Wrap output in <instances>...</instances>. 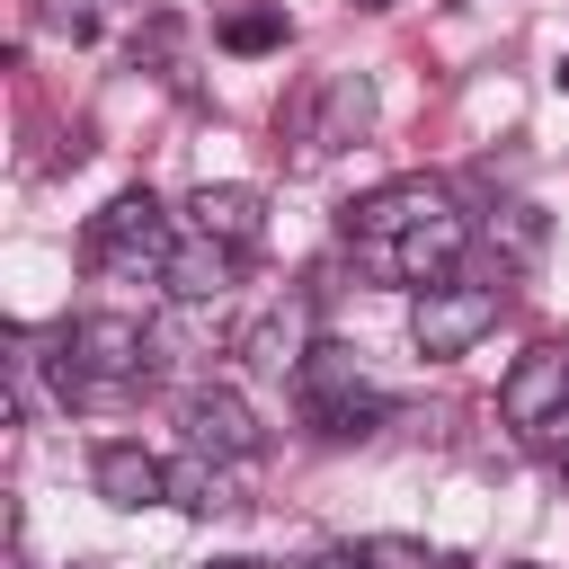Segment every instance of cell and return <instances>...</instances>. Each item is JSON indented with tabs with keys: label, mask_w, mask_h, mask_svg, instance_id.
<instances>
[{
	"label": "cell",
	"mask_w": 569,
	"mask_h": 569,
	"mask_svg": "<svg viewBox=\"0 0 569 569\" xmlns=\"http://www.w3.org/2000/svg\"><path fill=\"white\" fill-rule=\"evenodd\" d=\"M151 356H160V338L133 311H89L62 329L53 373H62V400H107V391H133L151 373Z\"/></svg>",
	"instance_id": "1"
},
{
	"label": "cell",
	"mask_w": 569,
	"mask_h": 569,
	"mask_svg": "<svg viewBox=\"0 0 569 569\" xmlns=\"http://www.w3.org/2000/svg\"><path fill=\"white\" fill-rule=\"evenodd\" d=\"M498 311H507V284H498V276H445V284H418L409 338H418V356L453 365V356H471V347L498 329Z\"/></svg>",
	"instance_id": "2"
},
{
	"label": "cell",
	"mask_w": 569,
	"mask_h": 569,
	"mask_svg": "<svg viewBox=\"0 0 569 569\" xmlns=\"http://www.w3.org/2000/svg\"><path fill=\"white\" fill-rule=\"evenodd\" d=\"M89 267H107V276H160L169 267V213H160V196L151 187H133V196H116L98 222H89Z\"/></svg>",
	"instance_id": "3"
},
{
	"label": "cell",
	"mask_w": 569,
	"mask_h": 569,
	"mask_svg": "<svg viewBox=\"0 0 569 569\" xmlns=\"http://www.w3.org/2000/svg\"><path fill=\"white\" fill-rule=\"evenodd\" d=\"M293 382H302V409H311V427H320V436H373V427L391 418V400L356 373V356H347V347H311Z\"/></svg>",
	"instance_id": "4"
},
{
	"label": "cell",
	"mask_w": 569,
	"mask_h": 569,
	"mask_svg": "<svg viewBox=\"0 0 569 569\" xmlns=\"http://www.w3.org/2000/svg\"><path fill=\"white\" fill-rule=\"evenodd\" d=\"M365 124H373V80H365V71H329V80L302 89V107H293V160L311 169V160L347 151Z\"/></svg>",
	"instance_id": "5"
},
{
	"label": "cell",
	"mask_w": 569,
	"mask_h": 569,
	"mask_svg": "<svg viewBox=\"0 0 569 569\" xmlns=\"http://www.w3.org/2000/svg\"><path fill=\"white\" fill-rule=\"evenodd\" d=\"M427 213H453V187H445V178H391V187H373V196H356V204H347V240L391 249V240H400V231H418Z\"/></svg>",
	"instance_id": "6"
},
{
	"label": "cell",
	"mask_w": 569,
	"mask_h": 569,
	"mask_svg": "<svg viewBox=\"0 0 569 569\" xmlns=\"http://www.w3.org/2000/svg\"><path fill=\"white\" fill-rule=\"evenodd\" d=\"M178 427H187V445L196 453H213V462H258V418H249V400L240 391H213V382H196L187 400H178Z\"/></svg>",
	"instance_id": "7"
},
{
	"label": "cell",
	"mask_w": 569,
	"mask_h": 569,
	"mask_svg": "<svg viewBox=\"0 0 569 569\" xmlns=\"http://www.w3.org/2000/svg\"><path fill=\"white\" fill-rule=\"evenodd\" d=\"M462 240H471V222L462 213H427L418 231H400L391 249H365L382 276H400V284H445L453 276V258H462Z\"/></svg>",
	"instance_id": "8"
},
{
	"label": "cell",
	"mask_w": 569,
	"mask_h": 569,
	"mask_svg": "<svg viewBox=\"0 0 569 569\" xmlns=\"http://www.w3.org/2000/svg\"><path fill=\"white\" fill-rule=\"evenodd\" d=\"M560 409H569V356H560V347H533V356L498 382V418L525 427V436H542Z\"/></svg>",
	"instance_id": "9"
},
{
	"label": "cell",
	"mask_w": 569,
	"mask_h": 569,
	"mask_svg": "<svg viewBox=\"0 0 569 569\" xmlns=\"http://www.w3.org/2000/svg\"><path fill=\"white\" fill-rule=\"evenodd\" d=\"M240 356H249L258 373H302V356H311V293L267 302V311L240 329Z\"/></svg>",
	"instance_id": "10"
},
{
	"label": "cell",
	"mask_w": 569,
	"mask_h": 569,
	"mask_svg": "<svg viewBox=\"0 0 569 569\" xmlns=\"http://www.w3.org/2000/svg\"><path fill=\"white\" fill-rule=\"evenodd\" d=\"M240 258H249V249H231V240H213V231H196V240H178V249H169V267H160V284H169L178 302H222V293L240 284Z\"/></svg>",
	"instance_id": "11"
},
{
	"label": "cell",
	"mask_w": 569,
	"mask_h": 569,
	"mask_svg": "<svg viewBox=\"0 0 569 569\" xmlns=\"http://www.w3.org/2000/svg\"><path fill=\"white\" fill-rule=\"evenodd\" d=\"M89 480H98V498H107V507H160V498H169V462H160V453H142V445H124V436H107V445H98Z\"/></svg>",
	"instance_id": "12"
},
{
	"label": "cell",
	"mask_w": 569,
	"mask_h": 569,
	"mask_svg": "<svg viewBox=\"0 0 569 569\" xmlns=\"http://www.w3.org/2000/svg\"><path fill=\"white\" fill-rule=\"evenodd\" d=\"M196 231H213V240H231V249H249L258 231H267V204H258V187H196Z\"/></svg>",
	"instance_id": "13"
},
{
	"label": "cell",
	"mask_w": 569,
	"mask_h": 569,
	"mask_svg": "<svg viewBox=\"0 0 569 569\" xmlns=\"http://www.w3.org/2000/svg\"><path fill=\"white\" fill-rule=\"evenodd\" d=\"M169 507H187V516H222V507H240V489H231V471L213 462V453H178L169 462Z\"/></svg>",
	"instance_id": "14"
},
{
	"label": "cell",
	"mask_w": 569,
	"mask_h": 569,
	"mask_svg": "<svg viewBox=\"0 0 569 569\" xmlns=\"http://www.w3.org/2000/svg\"><path fill=\"white\" fill-rule=\"evenodd\" d=\"M489 240H498L507 258H542L551 222H542V204H489Z\"/></svg>",
	"instance_id": "15"
},
{
	"label": "cell",
	"mask_w": 569,
	"mask_h": 569,
	"mask_svg": "<svg viewBox=\"0 0 569 569\" xmlns=\"http://www.w3.org/2000/svg\"><path fill=\"white\" fill-rule=\"evenodd\" d=\"M222 44H231V53H276V44H284V9H267V0H258V9H231V18H222Z\"/></svg>",
	"instance_id": "16"
},
{
	"label": "cell",
	"mask_w": 569,
	"mask_h": 569,
	"mask_svg": "<svg viewBox=\"0 0 569 569\" xmlns=\"http://www.w3.org/2000/svg\"><path fill=\"white\" fill-rule=\"evenodd\" d=\"M365 569H445L427 542H409V533H373L365 542Z\"/></svg>",
	"instance_id": "17"
},
{
	"label": "cell",
	"mask_w": 569,
	"mask_h": 569,
	"mask_svg": "<svg viewBox=\"0 0 569 569\" xmlns=\"http://www.w3.org/2000/svg\"><path fill=\"white\" fill-rule=\"evenodd\" d=\"M311 569H365V542H356V551H320Z\"/></svg>",
	"instance_id": "18"
},
{
	"label": "cell",
	"mask_w": 569,
	"mask_h": 569,
	"mask_svg": "<svg viewBox=\"0 0 569 569\" xmlns=\"http://www.w3.org/2000/svg\"><path fill=\"white\" fill-rule=\"evenodd\" d=\"M542 436H551V453H560V471H569V418H551Z\"/></svg>",
	"instance_id": "19"
},
{
	"label": "cell",
	"mask_w": 569,
	"mask_h": 569,
	"mask_svg": "<svg viewBox=\"0 0 569 569\" xmlns=\"http://www.w3.org/2000/svg\"><path fill=\"white\" fill-rule=\"evenodd\" d=\"M204 569H267V560H204Z\"/></svg>",
	"instance_id": "20"
},
{
	"label": "cell",
	"mask_w": 569,
	"mask_h": 569,
	"mask_svg": "<svg viewBox=\"0 0 569 569\" xmlns=\"http://www.w3.org/2000/svg\"><path fill=\"white\" fill-rule=\"evenodd\" d=\"M356 9H409V0H356Z\"/></svg>",
	"instance_id": "21"
},
{
	"label": "cell",
	"mask_w": 569,
	"mask_h": 569,
	"mask_svg": "<svg viewBox=\"0 0 569 569\" xmlns=\"http://www.w3.org/2000/svg\"><path fill=\"white\" fill-rule=\"evenodd\" d=\"M507 569H551V560H507Z\"/></svg>",
	"instance_id": "22"
},
{
	"label": "cell",
	"mask_w": 569,
	"mask_h": 569,
	"mask_svg": "<svg viewBox=\"0 0 569 569\" xmlns=\"http://www.w3.org/2000/svg\"><path fill=\"white\" fill-rule=\"evenodd\" d=\"M551 80H560V89H569V62H560V71H551Z\"/></svg>",
	"instance_id": "23"
},
{
	"label": "cell",
	"mask_w": 569,
	"mask_h": 569,
	"mask_svg": "<svg viewBox=\"0 0 569 569\" xmlns=\"http://www.w3.org/2000/svg\"><path fill=\"white\" fill-rule=\"evenodd\" d=\"M560 418H569V409H560Z\"/></svg>",
	"instance_id": "24"
}]
</instances>
